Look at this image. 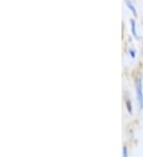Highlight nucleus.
I'll return each mask as SVG.
<instances>
[{
	"label": "nucleus",
	"instance_id": "1",
	"mask_svg": "<svg viewBox=\"0 0 143 157\" xmlns=\"http://www.w3.org/2000/svg\"><path fill=\"white\" fill-rule=\"evenodd\" d=\"M136 90H137V98L140 109H143V94H142V84L141 78H137L136 82Z\"/></svg>",
	"mask_w": 143,
	"mask_h": 157
},
{
	"label": "nucleus",
	"instance_id": "2",
	"mask_svg": "<svg viewBox=\"0 0 143 157\" xmlns=\"http://www.w3.org/2000/svg\"><path fill=\"white\" fill-rule=\"evenodd\" d=\"M130 22H131V31H132V33H133V36L135 37L137 40H138V36L137 34V32H136V27H135V21H133V19L130 20Z\"/></svg>",
	"mask_w": 143,
	"mask_h": 157
},
{
	"label": "nucleus",
	"instance_id": "3",
	"mask_svg": "<svg viewBox=\"0 0 143 157\" xmlns=\"http://www.w3.org/2000/svg\"><path fill=\"white\" fill-rule=\"evenodd\" d=\"M126 5H127V6L129 7V9H130V10H131L132 13H133V15H137V12H136V10L135 8H134V6L132 5L131 2L129 1V0H126Z\"/></svg>",
	"mask_w": 143,
	"mask_h": 157
},
{
	"label": "nucleus",
	"instance_id": "4",
	"mask_svg": "<svg viewBox=\"0 0 143 157\" xmlns=\"http://www.w3.org/2000/svg\"><path fill=\"white\" fill-rule=\"evenodd\" d=\"M126 105H127V109L129 110L130 113H131L132 111V107H131V103H130V101L129 100H126Z\"/></svg>",
	"mask_w": 143,
	"mask_h": 157
},
{
	"label": "nucleus",
	"instance_id": "5",
	"mask_svg": "<svg viewBox=\"0 0 143 157\" xmlns=\"http://www.w3.org/2000/svg\"><path fill=\"white\" fill-rule=\"evenodd\" d=\"M122 155L124 157L127 156V148H126V146H124L123 147V150H122Z\"/></svg>",
	"mask_w": 143,
	"mask_h": 157
},
{
	"label": "nucleus",
	"instance_id": "6",
	"mask_svg": "<svg viewBox=\"0 0 143 157\" xmlns=\"http://www.w3.org/2000/svg\"><path fill=\"white\" fill-rule=\"evenodd\" d=\"M129 52H130V55H131L132 58H134V57H135V52H133V50L130 49V51H129Z\"/></svg>",
	"mask_w": 143,
	"mask_h": 157
}]
</instances>
